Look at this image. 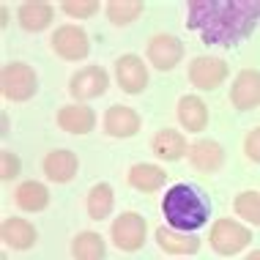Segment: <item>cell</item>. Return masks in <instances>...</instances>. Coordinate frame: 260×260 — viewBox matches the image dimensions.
<instances>
[{
  "instance_id": "6da1fadb",
  "label": "cell",
  "mask_w": 260,
  "mask_h": 260,
  "mask_svg": "<svg viewBox=\"0 0 260 260\" xmlns=\"http://www.w3.org/2000/svg\"><path fill=\"white\" fill-rule=\"evenodd\" d=\"M260 22V0H192L186 27L206 44H236Z\"/></svg>"
},
{
  "instance_id": "7a4b0ae2",
  "label": "cell",
  "mask_w": 260,
  "mask_h": 260,
  "mask_svg": "<svg viewBox=\"0 0 260 260\" xmlns=\"http://www.w3.org/2000/svg\"><path fill=\"white\" fill-rule=\"evenodd\" d=\"M161 214H165L170 228L181 230V233H194L208 222L211 206H208V198L198 186L175 184L161 198Z\"/></svg>"
},
{
  "instance_id": "3957f363",
  "label": "cell",
  "mask_w": 260,
  "mask_h": 260,
  "mask_svg": "<svg viewBox=\"0 0 260 260\" xmlns=\"http://www.w3.org/2000/svg\"><path fill=\"white\" fill-rule=\"evenodd\" d=\"M0 90L9 102H27L39 90V77L27 63H6L0 74Z\"/></svg>"
},
{
  "instance_id": "277c9868",
  "label": "cell",
  "mask_w": 260,
  "mask_h": 260,
  "mask_svg": "<svg viewBox=\"0 0 260 260\" xmlns=\"http://www.w3.org/2000/svg\"><path fill=\"white\" fill-rule=\"evenodd\" d=\"M211 247H214L219 255H238L241 249L249 247L252 241V233L244 224H238L233 219H216L211 224Z\"/></svg>"
},
{
  "instance_id": "5b68a950",
  "label": "cell",
  "mask_w": 260,
  "mask_h": 260,
  "mask_svg": "<svg viewBox=\"0 0 260 260\" xmlns=\"http://www.w3.org/2000/svg\"><path fill=\"white\" fill-rule=\"evenodd\" d=\"M145 219L135 211H123L115 222H112V244L121 252H137L145 244Z\"/></svg>"
},
{
  "instance_id": "8992f818",
  "label": "cell",
  "mask_w": 260,
  "mask_h": 260,
  "mask_svg": "<svg viewBox=\"0 0 260 260\" xmlns=\"http://www.w3.org/2000/svg\"><path fill=\"white\" fill-rule=\"evenodd\" d=\"M52 50L60 55L63 60H82L90 52L88 33L77 25H60L52 33Z\"/></svg>"
},
{
  "instance_id": "52a82bcc",
  "label": "cell",
  "mask_w": 260,
  "mask_h": 260,
  "mask_svg": "<svg viewBox=\"0 0 260 260\" xmlns=\"http://www.w3.org/2000/svg\"><path fill=\"white\" fill-rule=\"evenodd\" d=\"M228 63L222 58H208V55H200L189 63V80L192 85H198L200 90H214L222 85V80H228Z\"/></svg>"
},
{
  "instance_id": "ba28073f",
  "label": "cell",
  "mask_w": 260,
  "mask_h": 260,
  "mask_svg": "<svg viewBox=\"0 0 260 260\" xmlns=\"http://www.w3.org/2000/svg\"><path fill=\"white\" fill-rule=\"evenodd\" d=\"M107 88H110V77H107V72H104L102 66L80 69V72L72 77V82H69V90H72V96L77 102L96 99V96H102Z\"/></svg>"
},
{
  "instance_id": "9c48e42d",
  "label": "cell",
  "mask_w": 260,
  "mask_h": 260,
  "mask_svg": "<svg viewBox=\"0 0 260 260\" xmlns=\"http://www.w3.org/2000/svg\"><path fill=\"white\" fill-rule=\"evenodd\" d=\"M115 77L121 90H126V93H143L148 85V69L137 55H121L115 60Z\"/></svg>"
},
{
  "instance_id": "30bf717a",
  "label": "cell",
  "mask_w": 260,
  "mask_h": 260,
  "mask_svg": "<svg viewBox=\"0 0 260 260\" xmlns=\"http://www.w3.org/2000/svg\"><path fill=\"white\" fill-rule=\"evenodd\" d=\"M148 58L159 72L175 69L178 60L184 58V44L175 36H170V33H156V36L148 41Z\"/></svg>"
},
{
  "instance_id": "8fae6325",
  "label": "cell",
  "mask_w": 260,
  "mask_h": 260,
  "mask_svg": "<svg viewBox=\"0 0 260 260\" xmlns=\"http://www.w3.org/2000/svg\"><path fill=\"white\" fill-rule=\"evenodd\" d=\"M230 102L238 110H252L260 104V72L257 69H244L236 74L233 88H230Z\"/></svg>"
},
{
  "instance_id": "7c38bea8",
  "label": "cell",
  "mask_w": 260,
  "mask_h": 260,
  "mask_svg": "<svg viewBox=\"0 0 260 260\" xmlns=\"http://www.w3.org/2000/svg\"><path fill=\"white\" fill-rule=\"evenodd\" d=\"M140 112L126 107V104H112V107L104 112V129L112 137H135L140 132Z\"/></svg>"
},
{
  "instance_id": "4fadbf2b",
  "label": "cell",
  "mask_w": 260,
  "mask_h": 260,
  "mask_svg": "<svg viewBox=\"0 0 260 260\" xmlns=\"http://www.w3.org/2000/svg\"><path fill=\"white\" fill-rule=\"evenodd\" d=\"M58 126L69 135H88L96 126V112L88 104H66L58 110Z\"/></svg>"
},
{
  "instance_id": "5bb4252c",
  "label": "cell",
  "mask_w": 260,
  "mask_h": 260,
  "mask_svg": "<svg viewBox=\"0 0 260 260\" xmlns=\"http://www.w3.org/2000/svg\"><path fill=\"white\" fill-rule=\"evenodd\" d=\"M0 236H3L6 247H11V249H30L33 244L39 241L36 228L27 219H22V216H9V219H3Z\"/></svg>"
},
{
  "instance_id": "9a60e30c",
  "label": "cell",
  "mask_w": 260,
  "mask_h": 260,
  "mask_svg": "<svg viewBox=\"0 0 260 260\" xmlns=\"http://www.w3.org/2000/svg\"><path fill=\"white\" fill-rule=\"evenodd\" d=\"M77 167H80V161H77V153L66 151V148H58L52 153H47L44 156V175L55 184H66V181H72L77 175Z\"/></svg>"
},
{
  "instance_id": "2e32d148",
  "label": "cell",
  "mask_w": 260,
  "mask_h": 260,
  "mask_svg": "<svg viewBox=\"0 0 260 260\" xmlns=\"http://www.w3.org/2000/svg\"><path fill=\"white\" fill-rule=\"evenodd\" d=\"M189 161H192L200 173H214L222 167L224 151L216 140H198V143H192V148H189Z\"/></svg>"
},
{
  "instance_id": "e0dca14e",
  "label": "cell",
  "mask_w": 260,
  "mask_h": 260,
  "mask_svg": "<svg viewBox=\"0 0 260 260\" xmlns=\"http://www.w3.org/2000/svg\"><path fill=\"white\" fill-rule=\"evenodd\" d=\"M17 17H19V25L30 33H39L44 27H50L52 17H55V9L50 3H41V0H27L17 9Z\"/></svg>"
},
{
  "instance_id": "ac0fdd59",
  "label": "cell",
  "mask_w": 260,
  "mask_h": 260,
  "mask_svg": "<svg viewBox=\"0 0 260 260\" xmlns=\"http://www.w3.org/2000/svg\"><path fill=\"white\" fill-rule=\"evenodd\" d=\"M153 153H156L159 159H167V161H175L181 156H186L189 145H186V137L181 135V132L175 129H159L156 135H153Z\"/></svg>"
},
{
  "instance_id": "d6986e66",
  "label": "cell",
  "mask_w": 260,
  "mask_h": 260,
  "mask_svg": "<svg viewBox=\"0 0 260 260\" xmlns=\"http://www.w3.org/2000/svg\"><path fill=\"white\" fill-rule=\"evenodd\" d=\"M178 121L189 132H203L208 123V107L200 96H181L178 102Z\"/></svg>"
},
{
  "instance_id": "ffe728a7",
  "label": "cell",
  "mask_w": 260,
  "mask_h": 260,
  "mask_svg": "<svg viewBox=\"0 0 260 260\" xmlns=\"http://www.w3.org/2000/svg\"><path fill=\"white\" fill-rule=\"evenodd\" d=\"M72 255L74 260H104L107 257V244L99 233L93 230H82L72 241Z\"/></svg>"
},
{
  "instance_id": "44dd1931",
  "label": "cell",
  "mask_w": 260,
  "mask_h": 260,
  "mask_svg": "<svg viewBox=\"0 0 260 260\" xmlns=\"http://www.w3.org/2000/svg\"><path fill=\"white\" fill-rule=\"evenodd\" d=\"M129 184L140 192H156L167 184V173L156 165H135L129 170Z\"/></svg>"
},
{
  "instance_id": "7402d4cb",
  "label": "cell",
  "mask_w": 260,
  "mask_h": 260,
  "mask_svg": "<svg viewBox=\"0 0 260 260\" xmlns=\"http://www.w3.org/2000/svg\"><path fill=\"white\" fill-rule=\"evenodd\" d=\"M156 241L167 255H194V252L200 249L198 236H181V233H173V230H167V228L156 230Z\"/></svg>"
},
{
  "instance_id": "603a6c76",
  "label": "cell",
  "mask_w": 260,
  "mask_h": 260,
  "mask_svg": "<svg viewBox=\"0 0 260 260\" xmlns=\"http://www.w3.org/2000/svg\"><path fill=\"white\" fill-rule=\"evenodd\" d=\"M14 200H17V206L22 211H44L47 203H50V192H47V186L39 184V181H25V184L17 189Z\"/></svg>"
},
{
  "instance_id": "cb8c5ba5",
  "label": "cell",
  "mask_w": 260,
  "mask_h": 260,
  "mask_svg": "<svg viewBox=\"0 0 260 260\" xmlns=\"http://www.w3.org/2000/svg\"><path fill=\"white\" fill-rule=\"evenodd\" d=\"M145 6L140 0H110L107 3V19L112 25H129L143 14Z\"/></svg>"
},
{
  "instance_id": "d4e9b609",
  "label": "cell",
  "mask_w": 260,
  "mask_h": 260,
  "mask_svg": "<svg viewBox=\"0 0 260 260\" xmlns=\"http://www.w3.org/2000/svg\"><path fill=\"white\" fill-rule=\"evenodd\" d=\"M112 186L110 184H96L93 189L88 192V214L93 216V219H104V216L112 211Z\"/></svg>"
},
{
  "instance_id": "484cf974",
  "label": "cell",
  "mask_w": 260,
  "mask_h": 260,
  "mask_svg": "<svg viewBox=\"0 0 260 260\" xmlns=\"http://www.w3.org/2000/svg\"><path fill=\"white\" fill-rule=\"evenodd\" d=\"M236 214L252 224H260V192H241L233 203Z\"/></svg>"
},
{
  "instance_id": "4316f807",
  "label": "cell",
  "mask_w": 260,
  "mask_h": 260,
  "mask_svg": "<svg viewBox=\"0 0 260 260\" xmlns=\"http://www.w3.org/2000/svg\"><path fill=\"white\" fill-rule=\"evenodd\" d=\"M60 9H63V14H69L74 19H88L99 11V3L96 0H63Z\"/></svg>"
},
{
  "instance_id": "83f0119b",
  "label": "cell",
  "mask_w": 260,
  "mask_h": 260,
  "mask_svg": "<svg viewBox=\"0 0 260 260\" xmlns=\"http://www.w3.org/2000/svg\"><path fill=\"white\" fill-rule=\"evenodd\" d=\"M19 165H22V161H19V156H14L11 151H3V153H0V167H3V170H0V178H3V181L17 178L19 170H22Z\"/></svg>"
},
{
  "instance_id": "f1b7e54d",
  "label": "cell",
  "mask_w": 260,
  "mask_h": 260,
  "mask_svg": "<svg viewBox=\"0 0 260 260\" xmlns=\"http://www.w3.org/2000/svg\"><path fill=\"white\" fill-rule=\"evenodd\" d=\"M244 151H247V156L252 161H257V165H260V126L247 135V140H244Z\"/></svg>"
},
{
  "instance_id": "f546056e",
  "label": "cell",
  "mask_w": 260,
  "mask_h": 260,
  "mask_svg": "<svg viewBox=\"0 0 260 260\" xmlns=\"http://www.w3.org/2000/svg\"><path fill=\"white\" fill-rule=\"evenodd\" d=\"M244 260H260V249H255V252H252V255H247Z\"/></svg>"
}]
</instances>
